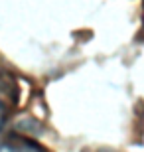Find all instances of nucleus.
<instances>
[{
	"mask_svg": "<svg viewBox=\"0 0 144 152\" xmlns=\"http://www.w3.org/2000/svg\"><path fill=\"white\" fill-rule=\"evenodd\" d=\"M0 152H48L36 140H30L26 136H8L0 142Z\"/></svg>",
	"mask_w": 144,
	"mask_h": 152,
	"instance_id": "obj_1",
	"label": "nucleus"
},
{
	"mask_svg": "<svg viewBox=\"0 0 144 152\" xmlns=\"http://www.w3.org/2000/svg\"><path fill=\"white\" fill-rule=\"evenodd\" d=\"M4 118H6V109H4V105H2V101H0V130H2Z\"/></svg>",
	"mask_w": 144,
	"mask_h": 152,
	"instance_id": "obj_2",
	"label": "nucleus"
}]
</instances>
